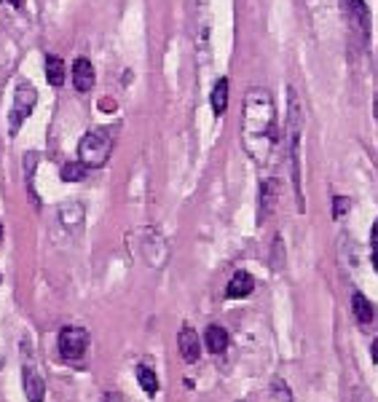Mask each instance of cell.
<instances>
[{
	"mask_svg": "<svg viewBox=\"0 0 378 402\" xmlns=\"http://www.w3.org/2000/svg\"><path fill=\"white\" fill-rule=\"evenodd\" d=\"M279 145V124L274 94L263 86H252L242 105V148L258 167H266Z\"/></svg>",
	"mask_w": 378,
	"mask_h": 402,
	"instance_id": "cell-1",
	"label": "cell"
},
{
	"mask_svg": "<svg viewBox=\"0 0 378 402\" xmlns=\"http://www.w3.org/2000/svg\"><path fill=\"white\" fill-rule=\"evenodd\" d=\"M287 161L295 182V193L301 196V164H298V148H301V102L295 89H290V121H287Z\"/></svg>",
	"mask_w": 378,
	"mask_h": 402,
	"instance_id": "cell-2",
	"label": "cell"
},
{
	"mask_svg": "<svg viewBox=\"0 0 378 402\" xmlns=\"http://www.w3.org/2000/svg\"><path fill=\"white\" fill-rule=\"evenodd\" d=\"M129 244H132V252H134V255L145 250V255H140V260L148 263L151 268H161L164 260H167V255H169L167 242H164L153 228H140V231H134V233L129 236Z\"/></svg>",
	"mask_w": 378,
	"mask_h": 402,
	"instance_id": "cell-3",
	"label": "cell"
},
{
	"mask_svg": "<svg viewBox=\"0 0 378 402\" xmlns=\"http://www.w3.org/2000/svg\"><path fill=\"white\" fill-rule=\"evenodd\" d=\"M110 151H113V142H110L107 134H102V131H89V134H83V140H81V145H78V158H81L83 167L97 169V167H105V164H107Z\"/></svg>",
	"mask_w": 378,
	"mask_h": 402,
	"instance_id": "cell-4",
	"label": "cell"
},
{
	"mask_svg": "<svg viewBox=\"0 0 378 402\" xmlns=\"http://www.w3.org/2000/svg\"><path fill=\"white\" fill-rule=\"evenodd\" d=\"M89 352V332L83 327H62L59 332V354L67 365H81Z\"/></svg>",
	"mask_w": 378,
	"mask_h": 402,
	"instance_id": "cell-5",
	"label": "cell"
},
{
	"mask_svg": "<svg viewBox=\"0 0 378 402\" xmlns=\"http://www.w3.org/2000/svg\"><path fill=\"white\" fill-rule=\"evenodd\" d=\"M35 102H38L35 86L27 83V81H19L17 94H14V107H11V134L19 131V126L27 121V116L35 110Z\"/></svg>",
	"mask_w": 378,
	"mask_h": 402,
	"instance_id": "cell-6",
	"label": "cell"
},
{
	"mask_svg": "<svg viewBox=\"0 0 378 402\" xmlns=\"http://www.w3.org/2000/svg\"><path fill=\"white\" fill-rule=\"evenodd\" d=\"M341 8H344L346 22H349L354 32L362 38V46H365L368 38H370V14H368L365 0H341Z\"/></svg>",
	"mask_w": 378,
	"mask_h": 402,
	"instance_id": "cell-7",
	"label": "cell"
},
{
	"mask_svg": "<svg viewBox=\"0 0 378 402\" xmlns=\"http://www.w3.org/2000/svg\"><path fill=\"white\" fill-rule=\"evenodd\" d=\"M22 386H25L27 402H43L46 397V381L41 376V370L32 362V354L27 352L25 357V370H22Z\"/></svg>",
	"mask_w": 378,
	"mask_h": 402,
	"instance_id": "cell-8",
	"label": "cell"
},
{
	"mask_svg": "<svg viewBox=\"0 0 378 402\" xmlns=\"http://www.w3.org/2000/svg\"><path fill=\"white\" fill-rule=\"evenodd\" d=\"M177 346L185 362H199V354H202V341L196 335L193 327H182L180 335H177Z\"/></svg>",
	"mask_w": 378,
	"mask_h": 402,
	"instance_id": "cell-9",
	"label": "cell"
},
{
	"mask_svg": "<svg viewBox=\"0 0 378 402\" xmlns=\"http://www.w3.org/2000/svg\"><path fill=\"white\" fill-rule=\"evenodd\" d=\"M279 201V185L277 180H266L260 185V201H258V223H266V218L274 212Z\"/></svg>",
	"mask_w": 378,
	"mask_h": 402,
	"instance_id": "cell-10",
	"label": "cell"
},
{
	"mask_svg": "<svg viewBox=\"0 0 378 402\" xmlns=\"http://www.w3.org/2000/svg\"><path fill=\"white\" fill-rule=\"evenodd\" d=\"M252 290H255V279L250 271H236L233 279L228 282L226 287V298L228 301H236V298H247Z\"/></svg>",
	"mask_w": 378,
	"mask_h": 402,
	"instance_id": "cell-11",
	"label": "cell"
},
{
	"mask_svg": "<svg viewBox=\"0 0 378 402\" xmlns=\"http://www.w3.org/2000/svg\"><path fill=\"white\" fill-rule=\"evenodd\" d=\"M73 83L78 92H92L94 86V65L86 56H78L73 62Z\"/></svg>",
	"mask_w": 378,
	"mask_h": 402,
	"instance_id": "cell-12",
	"label": "cell"
},
{
	"mask_svg": "<svg viewBox=\"0 0 378 402\" xmlns=\"http://www.w3.org/2000/svg\"><path fill=\"white\" fill-rule=\"evenodd\" d=\"M352 308H354V319L359 327H370L376 322V306L368 301L362 293H354L352 295Z\"/></svg>",
	"mask_w": 378,
	"mask_h": 402,
	"instance_id": "cell-13",
	"label": "cell"
},
{
	"mask_svg": "<svg viewBox=\"0 0 378 402\" xmlns=\"http://www.w3.org/2000/svg\"><path fill=\"white\" fill-rule=\"evenodd\" d=\"M204 341H207V349L212 354H223L228 349V343H231V338H228V330L220 325H209L207 327V332H204Z\"/></svg>",
	"mask_w": 378,
	"mask_h": 402,
	"instance_id": "cell-14",
	"label": "cell"
},
{
	"mask_svg": "<svg viewBox=\"0 0 378 402\" xmlns=\"http://www.w3.org/2000/svg\"><path fill=\"white\" fill-rule=\"evenodd\" d=\"M212 113L223 116L228 107V78H218V83L212 86Z\"/></svg>",
	"mask_w": 378,
	"mask_h": 402,
	"instance_id": "cell-15",
	"label": "cell"
},
{
	"mask_svg": "<svg viewBox=\"0 0 378 402\" xmlns=\"http://www.w3.org/2000/svg\"><path fill=\"white\" fill-rule=\"evenodd\" d=\"M137 381H140V386H143V392L148 394V397H156L158 394V378H156V370H153L151 365H137Z\"/></svg>",
	"mask_w": 378,
	"mask_h": 402,
	"instance_id": "cell-16",
	"label": "cell"
},
{
	"mask_svg": "<svg viewBox=\"0 0 378 402\" xmlns=\"http://www.w3.org/2000/svg\"><path fill=\"white\" fill-rule=\"evenodd\" d=\"M59 220H62V226L65 228H73V231H76V228L83 223V207L76 204V201L65 204V207L59 209Z\"/></svg>",
	"mask_w": 378,
	"mask_h": 402,
	"instance_id": "cell-17",
	"label": "cell"
},
{
	"mask_svg": "<svg viewBox=\"0 0 378 402\" xmlns=\"http://www.w3.org/2000/svg\"><path fill=\"white\" fill-rule=\"evenodd\" d=\"M46 78H49L51 86H62L65 83V62H62V56H56V54L46 56Z\"/></svg>",
	"mask_w": 378,
	"mask_h": 402,
	"instance_id": "cell-18",
	"label": "cell"
},
{
	"mask_svg": "<svg viewBox=\"0 0 378 402\" xmlns=\"http://www.w3.org/2000/svg\"><path fill=\"white\" fill-rule=\"evenodd\" d=\"M86 169H89V167H83L81 161H70V164H65V167H62V172H59V175H62L65 182H78V180H83V177H86Z\"/></svg>",
	"mask_w": 378,
	"mask_h": 402,
	"instance_id": "cell-19",
	"label": "cell"
},
{
	"mask_svg": "<svg viewBox=\"0 0 378 402\" xmlns=\"http://www.w3.org/2000/svg\"><path fill=\"white\" fill-rule=\"evenodd\" d=\"M271 268L282 271L284 268V244H282V236H274V250H271Z\"/></svg>",
	"mask_w": 378,
	"mask_h": 402,
	"instance_id": "cell-20",
	"label": "cell"
},
{
	"mask_svg": "<svg viewBox=\"0 0 378 402\" xmlns=\"http://www.w3.org/2000/svg\"><path fill=\"white\" fill-rule=\"evenodd\" d=\"M271 392H274V394H279V400H282V402H293V392L287 389L284 378H274V381H271Z\"/></svg>",
	"mask_w": 378,
	"mask_h": 402,
	"instance_id": "cell-21",
	"label": "cell"
},
{
	"mask_svg": "<svg viewBox=\"0 0 378 402\" xmlns=\"http://www.w3.org/2000/svg\"><path fill=\"white\" fill-rule=\"evenodd\" d=\"M349 204H352V199H346V196H335V199H333V218H335V220L344 218V215L349 212Z\"/></svg>",
	"mask_w": 378,
	"mask_h": 402,
	"instance_id": "cell-22",
	"label": "cell"
},
{
	"mask_svg": "<svg viewBox=\"0 0 378 402\" xmlns=\"http://www.w3.org/2000/svg\"><path fill=\"white\" fill-rule=\"evenodd\" d=\"M370 357H373V362H378V338L373 341V346H370Z\"/></svg>",
	"mask_w": 378,
	"mask_h": 402,
	"instance_id": "cell-23",
	"label": "cell"
},
{
	"mask_svg": "<svg viewBox=\"0 0 378 402\" xmlns=\"http://www.w3.org/2000/svg\"><path fill=\"white\" fill-rule=\"evenodd\" d=\"M373 266H376V271H378V239L373 242Z\"/></svg>",
	"mask_w": 378,
	"mask_h": 402,
	"instance_id": "cell-24",
	"label": "cell"
},
{
	"mask_svg": "<svg viewBox=\"0 0 378 402\" xmlns=\"http://www.w3.org/2000/svg\"><path fill=\"white\" fill-rule=\"evenodd\" d=\"M100 110H116V105H113V102H105V100H102L100 102Z\"/></svg>",
	"mask_w": 378,
	"mask_h": 402,
	"instance_id": "cell-25",
	"label": "cell"
},
{
	"mask_svg": "<svg viewBox=\"0 0 378 402\" xmlns=\"http://www.w3.org/2000/svg\"><path fill=\"white\" fill-rule=\"evenodd\" d=\"M373 116H376V121H378V94H376V100H373Z\"/></svg>",
	"mask_w": 378,
	"mask_h": 402,
	"instance_id": "cell-26",
	"label": "cell"
},
{
	"mask_svg": "<svg viewBox=\"0 0 378 402\" xmlns=\"http://www.w3.org/2000/svg\"><path fill=\"white\" fill-rule=\"evenodd\" d=\"M0 242H3V223H0Z\"/></svg>",
	"mask_w": 378,
	"mask_h": 402,
	"instance_id": "cell-27",
	"label": "cell"
},
{
	"mask_svg": "<svg viewBox=\"0 0 378 402\" xmlns=\"http://www.w3.org/2000/svg\"><path fill=\"white\" fill-rule=\"evenodd\" d=\"M11 3H14V6H19V3H22V0H11Z\"/></svg>",
	"mask_w": 378,
	"mask_h": 402,
	"instance_id": "cell-28",
	"label": "cell"
},
{
	"mask_svg": "<svg viewBox=\"0 0 378 402\" xmlns=\"http://www.w3.org/2000/svg\"><path fill=\"white\" fill-rule=\"evenodd\" d=\"M0 3H3V0H0Z\"/></svg>",
	"mask_w": 378,
	"mask_h": 402,
	"instance_id": "cell-29",
	"label": "cell"
}]
</instances>
